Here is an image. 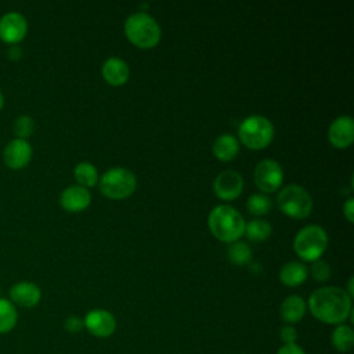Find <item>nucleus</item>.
<instances>
[{
  "mask_svg": "<svg viewBox=\"0 0 354 354\" xmlns=\"http://www.w3.org/2000/svg\"><path fill=\"white\" fill-rule=\"evenodd\" d=\"M308 308L318 321L340 325L351 315V297L339 286H324L310 295Z\"/></svg>",
  "mask_w": 354,
  "mask_h": 354,
  "instance_id": "f257e3e1",
  "label": "nucleus"
},
{
  "mask_svg": "<svg viewBox=\"0 0 354 354\" xmlns=\"http://www.w3.org/2000/svg\"><path fill=\"white\" fill-rule=\"evenodd\" d=\"M243 216L228 205L216 206L207 217L210 232L223 242H236L245 232Z\"/></svg>",
  "mask_w": 354,
  "mask_h": 354,
  "instance_id": "f03ea898",
  "label": "nucleus"
},
{
  "mask_svg": "<svg viewBox=\"0 0 354 354\" xmlns=\"http://www.w3.org/2000/svg\"><path fill=\"white\" fill-rule=\"evenodd\" d=\"M126 37L136 47L151 48L160 40V26L149 14L144 11L134 12L124 22Z\"/></svg>",
  "mask_w": 354,
  "mask_h": 354,
  "instance_id": "7ed1b4c3",
  "label": "nucleus"
},
{
  "mask_svg": "<svg viewBox=\"0 0 354 354\" xmlns=\"http://www.w3.org/2000/svg\"><path fill=\"white\" fill-rule=\"evenodd\" d=\"M241 142L250 149H261L274 138V126L266 116L252 115L245 118L238 129Z\"/></svg>",
  "mask_w": 354,
  "mask_h": 354,
  "instance_id": "20e7f679",
  "label": "nucleus"
},
{
  "mask_svg": "<svg viewBox=\"0 0 354 354\" xmlns=\"http://www.w3.org/2000/svg\"><path fill=\"white\" fill-rule=\"evenodd\" d=\"M328 245V235L319 225L311 224L301 228L293 241L295 252L306 261H315L325 252Z\"/></svg>",
  "mask_w": 354,
  "mask_h": 354,
  "instance_id": "39448f33",
  "label": "nucleus"
},
{
  "mask_svg": "<svg viewBox=\"0 0 354 354\" xmlns=\"http://www.w3.org/2000/svg\"><path fill=\"white\" fill-rule=\"evenodd\" d=\"M136 187L134 173L124 167H112L100 178V191L111 199H124L136 191Z\"/></svg>",
  "mask_w": 354,
  "mask_h": 354,
  "instance_id": "423d86ee",
  "label": "nucleus"
},
{
  "mask_svg": "<svg viewBox=\"0 0 354 354\" xmlns=\"http://www.w3.org/2000/svg\"><path fill=\"white\" fill-rule=\"evenodd\" d=\"M277 205L283 214L292 218H306L311 213L313 199L301 185L289 184L279 191Z\"/></svg>",
  "mask_w": 354,
  "mask_h": 354,
  "instance_id": "0eeeda50",
  "label": "nucleus"
},
{
  "mask_svg": "<svg viewBox=\"0 0 354 354\" xmlns=\"http://www.w3.org/2000/svg\"><path fill=\"white\" fill-rule=\"evenodd\" d=\"M256 187L263 192L277 191L283 180L281 165L274 159H263L257 163L253 174Z\"/></svg>",
  "mask_w": 354,
  "mask_h": 354,
  "instance_id": "6e6552de",
  "label": "nucleus"
},
{
  "mask_svg": "<svg viewBox=\"0 0 354 354\" xmlns=\"http://www.w3.org/2000/svg\"><path fill=\"white\" fill-rule=\"evenodd\" d=\"M84 329L95 337H109L116 329V319L112 313L104 308H94L88 311L83 319Z\"/></svg>",
  "mask_w": 354,
  "mask_h": 354,
  "instance_id": "1a4fd4ad",
  "label": "nucleus"
},
{
  "mask_svg": "<svg viewBox=\"0 0 354 354\" xmlns=\"http://www.w3.org/2000/svg\"><path fill=\"white\" fill-rule=\"evenodd\" d=\"M28 33L26 18L17 11L6 12L0 18V39L7 44L19 43Z\"/></svg>",
  "mask_w": 354,
  "mask_h": 354,
  "instance_id": "9d476101",
  "label": "nucleus"
},
{
  "mask_svg": "<svg viewBox=\"0 0 354 354\" xmlns=\"http://www.w3.org/2000/svg\"><path fill=\"white\" fill-rule=\"evenodd\" d=\"M213 189L220 199H236L243 189V178L235 170H223L216 176L213 181Z\"/></svg>",
  "mask_w": 354,
  "mask_h": 354,
  "instance_id": "9b49d317",
  "label": "nucleus"
},
{
  "mask_svg": "<svg viewBox=\"0 0 354 354\" xmlns=\"http://www.w3.org/2000/svg\"><path fill=\"white\" fill-rule=\"evenodd\" d=\"M32 153L33 151L28 140L14 138L6 145L3 151V160L10 169L18 170L25 167L30 162Z\"/></svg>",
  "mask_w": 354,
  "mask_h": 354,
  "instance_id": "f8f14e48",
  "label": "nucleus"
},
{
  "mask_svg": "<svg viewBox=\"0 0 354 354\" xmlns=\"http://www.w3.org/2000/svg\"><path fill=\"white\" fill-rule=\"evenodd\" d=\"M328 140L336 148H347L354 140V122L351 116L336 118L328 129Z\"/></svg>",
  "mask_w": 354,
  "mask_h": 354,
  "instance_id": "ddd939ff",
  "label": "nucleus"
},
{
  "mask_svg": "<svg viewBox=\"0 0 354 354\" xmlns=\"http://www.w3.org/2000/svg\"><path fill=\"white\" fill-rule=\"evenodd\" d=\"M41 299L40 288L29 281H21L11 286L10 289V301L15 306L32 308L39 304Z\"/></svg>",
  "mask_w": 354,
  "mask_h": 354,
  "instance_id": "4468645a",
  "label": "nucleus"
},
{
  "mask_svg": "<svg viewBox=\"0 0 354 354\" xmlns=\"http://www.w3.org/2000/svg\"><path fill=\"white\" fill-rule=\"evenodd\" d=\"M91 202V194L80 185L66 187L59 195V203L66 212H82Z\"/></svg>",
  "mask_w": 354,
  "mask_h": 354,
  "instance_id": "2eb2a0df",
  "label": "nucleus"
},
{
  "mask_svg": "<svg viewBox=\"0 0 354 354\" xmlns=\"http://www.w3.org/2000/svg\"><path fill=\"white\" fill-rule=\"evenodd\" d=\"M102 76L111 86H122L130 76V69L126 61L118 57H111L102 64Z\"/></svg>",
  "mask_w": 354,
  "mask_h": 354,
  "instance_id": "dca6fc26",
  "label": "nucleus"
},
{
  "mask_svg": "<svg viewBox=\"0 0 354 354\" xmlns=\"http://www.w3.org/2000/svg\"><path fill=\"white\" fill-rule=\"evenodd\" d=\"M307 310V304L303 297L297 295H290L283 299L281 304V318L286 322V325H293L303 319Z\"/></svg>",
  "mask_w": 354,
  "mask_h": 354,
  "instance_id": "f3484780",
  "label": "nucleus"
},
{
  "mask_svg": "<svg viewBox=\"0 0 354 354\" xmlns=\"http://www.w3.org/2000/svg\"><path fill=\"white\" fill-rule=\"evenodd\" d=\"M308 275V268L300 261H289L282 266L279 271V279L285 286L295 288L301 285Z\"/></svg>",
  "mask_w": 354,
  "mask_h": 354,
  "instance_id": "a211bd4d",
  "label": "nucleus"
},
{
  "mask_svg": "<svg viewBox=\"0 0 354 354\" xmlns=\"http://www.w3.org/2000/svg\"><path fill=\"white\" fill-rule=\"evenodd\" d=\"M213 153L218 160H232L239 152V142L232 134H221L213 142Z\"/></svg>",
  "mask_w": 354,
  "mask_h": 354,
  "instance_id": "6ab92c4d",
  "label": "nucleus"
},
{
  "mask_svg": "<svg viewBox=\"0 0 354 354\" xmlns=\"http://www.w3.org/2000/svg\"><path fill=\"white\" fill-rule=\"evenodd\" d=\"M330 343L339 353H348L354 346V330L347 324L336 325L330 335Z\"/></svg>",
  "mask_w": 354,
  "mask_h": 354,
  "instance_id": "aec40b11",
  "label": "nucleus"
},
{
  "mask_svg": "<svg viewBox=\"0 0 354 354\" xmlns=\"http://www.w3.org/2000/svg\"><path fill=\"white\" fill-rule=\"evenodd\" d=\"M18 322L17 307L8 300L0 297V335L11 332Z\"/></svg>",
  "mask_w": 354,
  "mask_h": 354,
  "instance_id": "412c9836",
  "label": "nucleus"
},
{
  "mask_svg": "<svg viewBox=\"0 0 354 354\" xmlns=\"http://www.w3.org/2000/svg\"><path fill=\"white\" fill-rule=\"evenodd\" d=\"M75 178L77 181V185L88 188L94 187L98 183V171L95 166L90 162H80L76 165L73 170Z\"/></svg>",
  "mask_w": 354,
  "mask_h": 354,
  "instance_id": "4be33fe9",
  "label": "nucleus"
},
{
  "mask_svg": "<svg viewBox=\"0 0 354 354\" xmlns=\"http://www.w3.org/2000/svg\"><path fill=\"white\" fill-rule=\"evenodd\" d=\"M272 232V228H271V224L266 220H261V218H256V220H252L249 221L248 224H245V235L250 239V241H254V242H260V241H264L267 239Z\"/></svg>",
  "mask_w": 354,
  "mask_h": 354,
  "instance_id": "5701e85b",
  "label": "nucleus"
},
{
  "mask_svg": "<svg viewBox=\"0 0 354 354\" xmlns=\"http://www.w3.org/2000/svg\"><path fill=\"white\" fill-rule=\"evenodd\" d=\"M246 207H248L250 214L263 216V214H267L271 210L272 203H271V199L267 195L253 194V195L249 196V199L246 202Z\"/></svg>",
  "mask_w": 354,
  "mask_h": 354,
  "instance_id": "b1692460",
  "label": "nucleus"
},
{
  "mask_svg": "<svg viewBox=\"0 0 354 354\" xmlns=\"http://www.w3.org/2000/svg\"><path fill=\"white\" fill-rule=\"evenodd\" d=\"M228 259L236 264V266H243L246 263H249V260L252 259V250L250 248L243 243V242H232L230 246H228Z\"/></svg>",
  "mask_w": 354,
  "mask_h": 354,
  "instance_id": "393cba45",
  "label": "nucleus"
},
{
  "mask_svg": "<svg viewBox=\"0 0 354 354\" xmlns=\"http://www.w3.org/2000/svg\"><path fill=\"white\" fill-rule=\"evenodd\" d=\"M12 130L15 134V138H21V140H26L28 137H30L33 134L35 130V122L30 116L28 115H21L18 116L14 123H12Z\"/></svg>",
  "mask_w": 354,
  "mask_h": 354,
  "instance_id": "a878e982",
  "label": "nucleus"
},
{
  "mask_svg": "<svg viewBox=\"0 0 354 354\" xmlns=\"http://www.w3.org/2000/svg\"><path fill=\"white\" fill-rule=\"evenodd\" d=\"M310 272L313 275V278L318 282H325L329 279L330 277V267L326 261L318 259L315 261H313L311 267H310Z\"/></svg>",
  "mask_w": 354,
  "mask_h": 354,
  "instance_id": "bb28decb",
  "label": "nucleus"
},
{
  "mask_svg": "<svg viewBox=\"0 0 354 354\" xmlns=\"http://www.w3.org/2000/svg\"><path fill=\"white\" fill-rule=\"evenodd\" d=\"M279 337L283 344H295L297 340V330L292 325H283L279 329Z\"/></svg>",
  "mask_w": 354,
  "mask_h": 354,
  "instance_id": "cd10ccee",
  "label": "nucleus"
},
{
  "mask_svg": "<svg viewBox=\"0 0 354 354\" xmlns=\"http://www.w3.org/2000/svg\"><path fill=\"white\" fill-rule=\"evenodd\" d=\"M65 329L71 333H77L80 330L84 329V324H83V319L76 317V315H71L65 319V324H64Z\"/></svg>",
  "mask_w": 354,
  "mask_h": 354,
  "instance_id": "c85d7f7f",
  "label": "nucleus"
},
{
  "mask_svg": "<svg viewBox=\"0 0 354 354\" xmlns=\"http://www.w3.org/2000/svg\"><path fill=\"white\" fill-rule=\"evenodd\" d=\"M277 354H306V353L297 343H295V344H282L278 348Z\"/></svg>",
  "mask_w": 354,
  "mask_h": 354,
  "instance_id": "c756f323",
  "label": "nucleus"
},
{
  "mask_svg": "<svg viewBox=\"0 0 354 354\" xmlns=\"http://www.w3.org/2000/svg\"><path fill=\"white\" fill-rule=\"evenodd\" d=\"M343 213L347 218V221L353 223L354 220V199L353 198H348L343 206Z\"/></svg>",
  "mask_w": 354,
  "mask_h": 354,
  "instance_id": "7c9ffc66",
  "label": "nucleus"
},
{
  "mask_svg": "<svg viewBox=\"0 0 354 354\" xmlns=\"http://www.w3.org/2000/svg\"><path fill=\"white\" fill-rule=\"evenodd\" d=\"M3 105H4V97H3V93L0 91V109L3 108Z\"/></svg>",
  "mask_w": 354,
  "mask_h": 354,
  "instance_id": "2f4dec72",
  "label": "nucleus"
}]
</instances>
